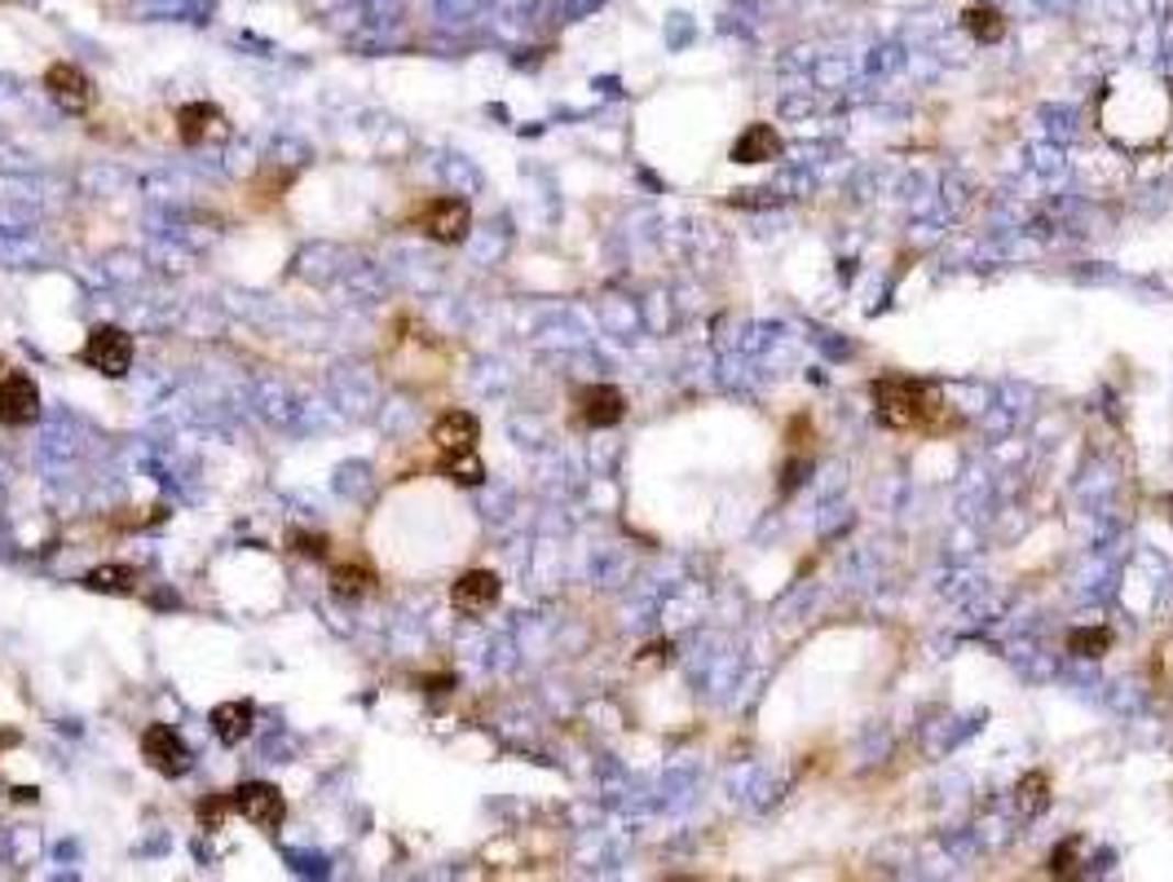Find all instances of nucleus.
I'll return each instance as SVG.
<instances>
[{"mask_svg":"<svg viewBox=\"0 0 1173 882\" xmlns=\"http://www.w3.org/2000/svg\"><path fill=\"white\" fill-rule=\"evenodd\" d=\"M781 133L772 129V124H750L741 137H737V146H733V159L737 164H772V159H781Z\"/></svg>","mask_w":1173,"mask_h":882,"instance_id":"12","label":"nucleus"},{"mask_svg":"<svg viewBox=\"0 0 1173 882\" xmlns=\"http://www.w3.org/2000/svg\"><path fill=\"white\" fill-rule=\"evenodd\" d=\"M627 415V398L614 384H592L578 393V420L586 428H614Z\"/></svg>","mask_w":1173,"mask_h":882,"instance_id":"9","label":"nucleus"},{"mask_svg":"<svg viewBox=\"0 0 1173 882\" xmlns=\"http://www.w3.org/2000/svg\"><path fill=\"white\" fill-rule=\"evenodd\" d=\"M45 89H49V98H54L67 115H85V111L93 107V80H89L80 67H71V63H54V67L45 71Z\"/></svg>","mask_w":1173,"mask_h":882,"instance_id":"5","label":"nucleus"},{"mask_svg":"<svg viewBox=\"0 0 1173 882\" xmlns=\"http://www.w3.org/2000/svg\"><path fill=\"white\" fill-rule=\"evenodd\" d=\"M1015 803L1028 812V816H1041L1050 807V777L1046 772H1028L1019 785H1015Z\"/></svg>","mask_w":1173,"mask_h":882,"instance_id":"18","label":"nucleus"},{"mask_svg":"<svg viewBox=\"0 0 1173 882\" xmlns=\"http://www.w3.org/2000/svg\"><path fill=\"white\" fill-rule=\"evenodd\" d=\"M1068 649H1072L1076 658H1103V654L1111 649V632H1107V627H1081V632L1068 636Z\"/></svg>","mask_w":1173,"mask_h":882,"instance_id":"19","label":"nucleus"},{"mask_svg":"<svg viewBox=\"0 0 1173 882\" xmlns=\"http://www.w3.org/2000/svg\"><path fill=\"white\" fill-rule=\"evenodd\" d=\"M41 415V389L27 376H5L0 380V424L23 428Z\"/></svg>","mask_w":1173,"mask_h":882,"instance_id":"8","label":"nucleus"},{"mask_svg":"<svg viewBox=\"0 0 1173 882\" xmlns=\"http://www.w3.org/2000/svg\"><path fill=\"white\" fill-rule=\"evenodd\" d=\"M80 358H85L93 371L120 380V376H129V367H133V340H129V332H120V327H93L89 340H85V354H80Z\"/></svg>","mask_w":1173,"mask_h":882,"instance_id":"2","label":"nucleus"},{"mask_svg":"<svg viewBox=\"0 0 1173 882\" xmlns=\"http://www.w3.org/2000/svg\"><path fill=\"white\" fill-rule=\"evenodd\" d=\"M499 592H503V582H499L490 569H468V573L450 587V605H455L459 614L477 618V614H490V610L499 605Z\"/></svg>","mask_w":1173,"mask_h":882,"instance_id":"6","label":"nucleus"},{"mask_svg":"<svg viewBox=\"0 0 1173 882\" xmlns=\"http://www.w3.org/2000/svg\"><path fill=\"white\" fill-rule=\"evenodd\" d=\"M873 415L887 428H931L945 415V393L940 384L909 380V376H887L873 380Z\"/></svg>","mask_w":1173,"mask_h":882,"instance_id":"1","label":"nucleus"},{"mask_svg":"<svg viewBox=\"0 0 1173 882\" xmlns=\"http://www.w3.org/2000/svg\"><path fill=\"white\" fill-rule=\"evenodd\" d=\"M376 592V573L367 565H336L332 569V596L354 605V601H367Z\"/></svg>","mask_w":1173,"mask_h":882,"instance_id":"14","label":"nucleus"},{"mask_svg":"<svg viewBox=\"0 0 1173 882\" xmlns=\"http://www.w3.org/2000/svg\"><path fill=\"white\" fill-rule=\"evenodd\" d=\"M962 27H967L980 45H997V41L1006 36V19H1002L997 5H971V10L962 14Z\"/></svg>","mask_w":1173,"mask_h":882,"instance_id":"16","label":"nucleus"},{"mask_svg":"<svg viewBox=\"0 0 1173 882\" xmlns=\"http://www.w3.org/2000/svg\"><path fill=\"white\" fill-rule=\"evenodd\" d=\"M177 133L186 146H203V142H221L230 133V124L212 102H186L177 111Z\"/></svg>","mask_w":1173,"mask_h":882,"instance_id":"10","label":"nucleus"},{"mask_svg":"<svg viewBox=\"0 0 1173 882\" xmlns=\"http://www.w3.org/2000/svg\"><path fill=\"white\" fill-rule=\"evenodd\" d=\"M89 592H107V596H133L137 592V569L133 565H98L93 573H85Z\"/></svg>","mask_w":1173,"mask_h":882,"instance_id":"15","label":"nucleus"},{"mask_svg":"<svg viewBox=\"0 0 1173 882\" xmlns=\"http://www.w3.org/2000/svg\"><path fill=\"white\" fill-rule=\"evenodd\" d=\"M437 472H442V477H450V481H459V485H481V477H485V468H481L477 450H442V459H437Z\"/></svg>","mask_w":1173,"mask_h":882,"instance_id":"17","label":"nucleus"},{"mask_svg":"<svg viewBox=\"0 0 1173 882\" xmlns=\"http://www.w3.org/2000/svg\"><path fill=\"white\" fill-rule=\"evenodd\" d=\"M291 543H297V551H301V556H314V560H323V556H327V538H323V534H314V538H310V534H297Z\"/></svg>","mask_w":1173,"mask_h":882,"instance_id":"22","label":"nucleus"},{"mask_svg":"<svg viewBox=\"0 0 1173 882\" xmlns=\"http://www.w3.org/2000/svg\"><path fill=\"white\" fill-rule=\"evenodd\" d=\"M1076 860H1081V838H1063L1050 856V873L1063 878V873H1076Z\"/></svg>","mask_w":1173,"mask_h":882,"instance_id":"20","label":"nucleus"},{"mask_svg":"<svg viewBox=\"0 0 1173 882\" xmlns=\"http://www.w3.org/2000/svg\"><path fill=\"white\" fill-rule=\"evenodd\" d=\"M230 803H234V812H238L243 820H252L256 829H278L282 816H287V803H282L278 785H269V781H247V785H238Z\"/></svg>","mask_w":1173,"mask_h":882,"instance_id":"4","label":"nucleus"},{"mask_svg":"<svg viewBox=\"0 0 1173 882\" xmlns=\"http://www.w3.org/2000/svg\"><path fill=\"white\" fill-rule=\"evenodd\" d=\"M230 807H234L230 799H208V803H199V820H203V829H221V820H225Z\"/></svg>","mask_w":1173,"mask_h":882,"instance_id":"21","label":"nucleus"},{"mask_svg":"<svg viewBox=\"0 0 1173 882\" xmlns=\"http://www.w3.org/2000/svg\"><path fill=\"white\" fill-rule=\"evenodd\" d=\"M252 719H256L252 702H221V706L212 711V733H216V741L238 746V741L252 733Z\"/></svg>","mask_w":1173,"mask_h":882,"instance_id":"13","label":"nucleus"},{"mask_svg":"<svg viewBox=\"0 0 1173 882\" xmlns=\"http://www.w3.org/2000/svg\"><path fill=\"white\" fill-rule=\"evenodd\" d=\"M142 755H146V763H150L155 772H164V777H186V772L194 768L190 746H186L168 724H150V728L142 733Z\"/></svg>","mask_w":1173,"mask_h":882,"instance_id":"3","label":"nucleus"},{"mask_svg":"<svg viewBox=\"0 0 1173 882\" xmlns=\"http://www.w3.org/2000/svg\"><path fill=\"white\" fill-rule=\"evenodd\" d=\"M468 225H472V212H468L463 199H433V203H424V212H420V230H424L433 243H459V238L468 234Z\"/></svg>","mask_w":1173,"mask_h":882,"instance_id":"7","label":"nucleus"},{"mask_svg":"<svg viewBox=\"0 0 1173 882\" xmlns=\"http://www.w3.org/2000/svg\"><path fill=\"white\" fill-rule=\"evenodd\" d=\"M477 442H481V424L468 411H446L433 424V446L437 450H477Z\"/></svg>","mask_w":1173,"mask_h":882,"instance_id":"11","label":"nucleus"}]
</instances>
